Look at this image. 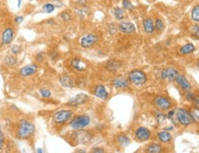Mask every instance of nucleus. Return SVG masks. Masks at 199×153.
<instances>
[{
    "mask_svg": "<svg viewBox=\"0 0 199 153\" xmlns=\"http://www.w3.org/2000/svg\"><path fill=\"white\" fill-rule=\"evenodd\" d=\"M35 132V126L33 123L22 119L18 123L17 129V137L21 139H26L30 138Z\"/></svg>",
    "mask_w": 199,
    "mask_h": 153,
    "instance_id": "obj_1",
    "label": "nucleus"
},
{
    "mask_svg": "<svg viewBox=\"0 0 199 153\" xmlns=\"http://www.w3.org/2000/svg\"><path fill=\"white\" fill-rule=\"evenodd\" d=\"M129 82L134 85V86H140L146 83L147 81V76L146 74L140 71V70H134L129 72Z\"/></svg>",
    "mask_w": 199,
    "mask_h": 153,
    "instance_id": "obj_2",
    "label": "nucleus"
},
{
    "mask_svg": "<svg viewBox=\"0 0 199 153\" xmlns=\"http://www.w3.org/2000/svg\"><path fill=\"white\" fill-rule=\"evenodd\" d=\"M73 117V111L70 110H60L53 115V122L57 125H62L69 121Z\"/></svg>",
    "mask_w": 199,
    "mask_h": 153,
    "instance_id": "obj_3",
    "label": "nucleus"
},
{
    "mask_svg": "<svg viewBox=\"0 0 199 153\" xmlns=\"http://www.w3.org/2000/svg\"><path fill=\"white\" fill-rule=\"evenodd\" d=\"M90 123V118L86 115H82V116H78L76 118H74L71 123H70V127L73 129H81L84 128L86 127H87Z\"/></svg>",
    "mask_w": 199,
    "mask_h": 153,
    "instance_id": "obj_4",
    "label": "nucleus"
},
{
    "mask_svg": "<svg viewBox=\"0 0 199 153\" xmlns=\"http://www.w3.org/2000/svg\"><path fill=\"white\" fill-rule=\"evenodd\" d=\"M176 117L178 121L184 127H188L193 123V119L190 116L189 112L184 108H178L176 110Z\"/></svg>",
    "mask_w": 199,
    "mask_h": 153,
    "instance_id": "obj_5",
    "label": "nucleus"
},
{
    "mask_svg": "<svg viewBox=\"0 0 199 153\" xmlns=\"http://www.w3.org/2000/svg\"><path fill=\"white\" fill-rule=\"evenodd\" d=\"M73 137L75 139V141L79 144H86L88 141H90V139L92 138V136L90 135L88 131H86V130H78V129L75 133H73Z\"/></svg>",
    "mask_w": 199,
    "mask_h": 153,
    "instance_id": "obj_6",
    "label": "nucleus"
},
{
    "mask_svg": "<svg viewBox=\"0 0 199 153\" xmlns=\"http://www.w3.org/2000/svg\"><path fill=\"white\" fill-rule=\"evenodd\" d=\"M154 104L155 106L163 111H165V110H169L171 108V102L170 100L167 98V97H164V96H158L155 98L154 100Z\"/></svg>",
    "mask_w": 199,
    "mask_h": 153,
    "instance_id": "obj_7",
    "label": "nucleus"
},
{
    "mask_svg": "<svg viewBox=\"0 0 199 153\" xmlns=\"http://www.w3.org/2000/svg\"><path fill=\"white\" fill-rule=\"evenodd\" d=\"M38 69H39L38 65H36L34 63L28 64L19 70V75H20L21 77H29V76L35 74L37 72Z\"/></svg>",
    "mask_w": 199,
    "mask_h": 153,
    "instance_id": "obj_8",
    "label": "nucleus"
},
{
    "mask_svg": "<svg viewBox=\"0 0 199 153\" xmlns=\"http://www.w3.org/2000/svg\"><path fill=\"white\" fill-rule=\"evenodd\" d=\"M96 41H97V37L94 34L88 33V34L83 36L80 43L83 48H89V47L93 46L94 44H95Z\"/></svg>",
    "mask_w": 199,
    "mask_h": 153,
    "instance_id": "obj_9",
    "label": "nucleus"
},
{
    "mask_svg": "<svg viewBox=\"0 0 199 153\" xmlns=\"http://www.w3.org/2000/svg\"><path fill=\"white\" fill-rule=\"evenodd\" d=\"M87 99H88V97L86 94L78 93L70 99V101L68 102V105L71 106H77L79 105H82V104L86 103L87 101Z\"/></svg>",
    "mask_w": 199,
    "mask_h": 153,
    "instance_id": "obj_10",
    "label": "nucleus"
},
{
    "mask_svg": "<svg viewBox=\"0 0 199 153\" xmlns=\"http://www.w3.org/2000/svg\"><path fill=\"white\" fill-rule=\"evenodd\" d=\"M177 71L173 67H168L162 72V78L163 80H169L170 82L175 81L177 76Z\"/></svg>",
    "mask_w": 199,
    "mask_h": 153,
    "instance_id": "obj_11",
    "label": "nucleus"
},
{
    "mask_svg": "<svg viewBox=\"0 0 199 153\" xmlns=\"http://www.w3.org/2000/svg\"><path fill=\"white\" fill-rule=\"evenodd\" d=\"M14 39V29L12 28H7L1 37V42L3 45H8L11 43V41Z\"/></svg>",
    "mask_w": 199,
    "mask_h": 153,
    "instance_id": "obj_12",
    "label": "nucleus"
},
{
    "mask_svg": "<svg viewBox=\"0 0 199 153\" xmlns=\"http://www.w3.org/2000/svg\"><path fill=\"white\" fill-rule=\"evenodd\" d=\"M136 137L140 141H146L151 137V131L146 127H141L136 131Z\"/></svg>",
    "mask_w": 199,
    "mask_h": 153,
    "instance_id": "obj_13",
    "label": "nucleus"
},
{
    "mask_svg": "<svg viewBox=\"0 0 199 153\" xmlns=\"http://www.w3.org/2000/svg\"><path fill=\"white\" fill-rule=\"evenodd\" d=\"M175 82L181 86V88L183 90H185V92L186 91H189L191 89V84L189 83V81L185 78V76L182 75V74H177L176 78H175Z\"/></svg>",
    "mask_w": 199,
    "mask_h": 153,
    "instance_id": "obj_14",
    "label": "nucleus"
},
{
    "mask_svg": "<svg viewBox=\"0 0 199 153\" xmlns=\"http://www.w3.org/2000/svg\"><path fill=\"white\" fill-rule=\"evenodd\" d=\"M94 93L95 96H97L98 98H101L102 100H107L108 97V93L103 85H97L95 88Z\"/></svg>",
    "mask_w": 199,
    "mask_h": 153,
    "instance_id": "obj_15",
    "label": "nucleus"
},
{
    "mask_svg": "<svg viewBox=\"0 0 199 153\" xmlns=\"http://www.w3.org/2000/svg\"><path fill=\"white\" fill-rule=\"evenodd\" d=\"M118 29L123 33H132L135 31V27L130 22H121L118 25Z\"/></svg>",
    "mask_w": 199,
    "mask_h": 153,
    "instance_id": "obj_16",
    "label": "nucleus"
},
{
    "mask_svg": "<svg viewBox=\"0 0 199 153\" xmlns=\"http://www.w3.org/2000/svg\"><path fill=\"white\" fill-rule=\"evenodd\" d=\"M60 83L64 87H73L74 84L73 80L68 75H62L60 77Z\"/></svg>",
    "mask_w": 199,
    "mask_h": 153,
    "instance_id": "obj_17",
    "label": "nucleus"
},
{
    "mask_svg": "<svg viewBox=\"0 0 199 153\" xmlns=\"http://www.w3.org/2000/svg\"><path fill=\"white\" fill-rule=\"evenodd\" d=\"M114 85L116 88L117 89H124L127 88L129 85V82L128 80H126L125 78L122 77H119V78H116L114 80Z\"/></svg>",
    "mask_w": 199,
    "mask_h": 153,
    "instance_id": "obj_18",
    "label": "nucleus"
},
{
    "mask_svg": "<svg viewBox=\"0 0 199 153\" xmlns=\"http://www.w3.org/2000/svg\"><path fill=\"white\" fill-rule=\"evenodd\" d=\"M143 27H144V30L146 33L150 34V33H152L153 30H154V25H153V22L151 20V18L150 17H147L143 20Z\"/></svg>",
    "mask_w": 199,
    "mask_h": 153,
    "instance_id": "obj_19",
    "label": "nucleus"
},
{
    "mask_svg": "<svg viewBox=\"0 0 199 153\" xmlns=\"http://www.w3.org/2000/svg\"><path fill=\"white\" fill-rule=\"evenodd\" d=\"M71 65L73 66V69H75L76 71H79V72H83L86 69V64L79 59H73L71 62Z\"/></svg>",
    "mask_w": 199,
    "mask_h": 153,
    "instance_id": "obj_20",
    "label": "nucleus"
},
{
    "mask_svg": "<svg viewBox=\"0 0 199 153\" xmlns=\"http://www.w3.org/2000/svg\"><path fill=\"white\" fill-rule=\"evenodd\" d=\"M157 137L162 142L166 143V142H169L172 139V134L167 132V131H162V132H159L157 134Z\"/></svg>",
    "mask_w": 199,
    "mask_h": 153,
    "instance_id": "obj_21",
    "label": "nucleus"
},
{
    "mask_svg": "<svg viewBox=\"0 0 199 153\" xmlns=\"http://www.w3.org/2000/svg\"><path fill=\"white\" fill-rule=\"evenodd\" d=\"M194 50H195L194 45L192 44V43H188V44L181 47L180 50H179V52H180L181 54H185H185H189V53L194 51Z\"/></svg>",
    "mask_w": 199,
    "mask_h": 153,
    "instance_id": "obj_22",
    "label": "nucleus"
},
{
    "mask_svg": "<svg viewBox=\"0 0 199 153\" xmlns=\"http://www.w3.org/2000/svg\"><path fill=\"white\" fill-rule=\"evenodd\" d=\"M162 151V147L158 144H151V146L148 147V148L146 149V152L148 153H159Z\"/></svg>",
    "mask_w": 199,
    "mask_h": 153,
    "instance_id": "obj_23",
    "label": "nucleus"
},
{
    "mask_svg": "<svg viewBox=\"0 0 199 153\" xmlns=\"http://www.w3.org/2000/svg\"><path fill=\"white\" fill-rule=\"evenodd\" d=\"M117 142L122 146H128L130 143L129 139L125 135H120L117 138Z\"/></svg>",
    "mask_w": 199,
    "mask_h": 153,
    "instance_id": "obj_24",
    "label": "nucleus"
},
{
    "mask_svg": "<svg viewBox=\"0 0 199 153\" xmlns=\"http://www.w3.org/2000/svg\"><path fill=\"white\" fill-rule=\"evenodd\" d=\"M114 15L117 20H122V18L125 17V12L120 8H116L114 9Z\"/></svg>",
    "mask_w": 199,
    "mask_h": 153,
    "instance_id": "obj_25",
    "label": "nucleus"
},
{
    "mask_svg": "<svg viewBox=\"0 0 199 153\" xmlns=\"http://www.w3.org/2000/svg\"><path fill=\"white\" fill-rule=\"evenodd\" d=\"M153 25H154V29H156L158 31H163L164 29V23L163 22L161 18H157Z\"/></svg>",
    "mask_w": 199,
    "mask_h": 153,
    "instance_id": "obj_26",
    "label": "nucleus"
},
{
    "mask_svg": "<svg viewBox=\"0 0 199 153\" xmlns=\"http://www.w3.org/2000/svg\"><path fill=\"white\" fill-rule=\"evenodd\" d=\"M192 20L196 22H198L199 20V6L198 5L195 6L192 11Z\"/></svg>",
    "mask_w": 199,
    "mask_h": 153,
    "instance_id": "obj_27",
    "label": "nucleus"
},
{
    "mask_svg": "<svg viewBox=\"0 0 199 153\" xmlns=\"http://www.w3.org/2000/svg\"><path fill=\"white\" fill-rule=\"evenodd\" d=\"M16 63H17V59L15 58L14 56H12V55L8 56L7 58H6V60H5V63L8 64V65H9V66H13V65H15Z\"/></svg>",
    "mask_w": 199,
    "mask_h": 153,
    "instance_id": "obj_28",
    "label": "nucleus"
},
{
    "mask_svg": "<svg viewBox=\"0 0 199 153\" xmlns=\"http://www.w3.org/2000/svg\"><path fill=\"white\" fill-rule=\"evenodd\" d=\"M55 9V7L53 4H51V3H48V4H45L42 8V10L46 13H51L53 12V10Z\"/></svg>",
    "mask_w": 199,
    "mask_h": 153,
    "instance_id": "obj_29",
    "label": "nucleus"
},
{
    "mask_svg": "<svg viewBox=\"0 0 199 153\" xmlns=\"http://www.w3.org/2000/svg\"><path fill=\"white\" fill-rule=\"evenodd\" d=\"M39 93H41V95H42V97H44V98H48V97H50L51 95V91L49 89H47V88L39 89Z\"/></svg>",
    "mask_w": 199,
    "mask_h": 153,
    "instance_id": "obj_30",
    "label": "nucleus"
},
{
    "mask_svg": "<svg viewBox=\"0 0 199 153\" xmlns=\"http://www.w3.org/2000/svg\"><path fill=\"white\" fill-rule=\"evenodd\" d=\"M189 114H190V116H191V118H192L193 121H195V123H197V122H198V120H199L198 108H196L195 110H193V111H192V112H190Z\"/></svg>",
    "mask_w": 199,
    "mask_h": 153,
    "instance_id": "obj_31",
    "label": "nucleus"
},
{
    "mask_svg": "<svg viewBox=\"0 0 199 153\" xmlns=\"http://www.w3.org/2000/svg\"><path fill=\"white\" fill-rule=\"evenodd\" d=\"M122 5H123V8H126V9H132L133 8V6L131 4V2L129 0H123L122 1Z\"/></svg>",
    "mask_w": 199,
    "mask_h": 153,
    "instance_id": "obj_32",
    "label": "nucleus"
},
{
    "mask_svg": "<svg viewBox=\"0 0 199 153\" xmlns=\"http://www.w3.org/2000/svg\"><path fill=\"white\" fill-rule=\"evenodd\" d=\"M4 144H5V137H4L2 130L0 129V149H3Z\"/></svg>",
    "mask_w": 199,
    "mask_h": 153,
    "instance_id": "obj_33",
    "label": "nucleus"
},
{
    "mask_svg": "<svg viewBox=\"0 0 199 153\" xmlns=\"http://www.w3.org/2000/svg\"><path fill=\"white\" fill-rule=\"evenodd\" d=\"M60 17H61V18L64 20V21H68L71 20V16L67 13V12H64L62 13L61 15H60Z\"/></svg>",
    "mask_w": 199,
    "mask_h": 153,
    "instance_id": "obj_34",
    "label": "nucleus"
},
{
    "mask_svg": "<svg viewBox=\"0 0 199 153\" xmlns=\"http://www.w3.org/2000/svg\"><path fill=\"white\" fill-rule=\"evenodd\" d=\"M166 118V115H164V114H162V113H160V114H157V120H158V122H163L164 119Z\"/></svg>",
    "mask_w": 199,
    "mask_h": 153,
    "instance_id": "obj_35",
    "label": "nucleus"
},
{
    "mask_svg": "<svg viewBox=\"0 0 199 153\" xmlns=\"http://www.w3.org/2000/svg\"><path fill=\"white\" fill-rule=\"evenodd\" d=\"M11 51H12V53H13V54L17 55V54H18V53H19V51H20V47H18V46L15 45V46H13V47H12Z\"/></svg>",
    "mask_w": 199,
    "mask_h": 153,
    "instance_id": "obj_36",
    "label": "nucleus"
},
{
    "mask_svg": "<svg viewBox=\"0 0 199 153\" xmlns=\"http://www.w3.org/2000/svg\"><path fill=\"white\" fill-rule=\"evenodd\" d=\"M186 98H187V100H189V101H192V100H194V94L193 93H191V92H189V91H186Z\"/></svg>",
    "mask_w": 199,
    "mask_h": 153,
    "instance_id": "obj_37",
    "label": "nucleus"
},
{
    "mask_svg": "<svg viewBox=\"0 0 199 153\" xmlns=\"http://www.w3.org/2000/svg\"><path fill=\"white\" fill-rule=\"evenodd\" d=\"M43 58H44V53L43 52H39L36 56V59H37L38 62H42L43 60Z\"/></svg>",
    "mask_w": 199,
    "mask_h": 153,
    "instance_id": "obj_38",
    "label": "nucleus"
},
{
    "mask_svg": "<svg viewBox=\"0 0 199 153\" xmlns=\"http://www.w3.org/2000/svg\"><path fill=\"white\" fill-rule=\"evenodd\" d=\"M91 152H93V153H104L105 150L101 148H95L91 150Z\"/></svg>",
    "mask_w": 199,
    "mask_h": 153,
    "instance_id": "obj_39",
    "label": "nucleus"
},
{
    "mask_svg": "<svg viewBox=\"0 0 199 153\" xmlns=\"http://www.w3.org/2000/svg\"><path fill=\"white\" fill-rule=\"evenodd\" d=\"M23 20H24V17H21V16H18V17H15V22L17 23V24L21 23Z\"/></svg>",
    "mask_w": 199,
    "mask_h": 153,
    "instance_id": "obj_40",
    "label": "nucleus"
},
{
    "mask_svg": "<svg viewBox=\"0 0 199 153\" xmlns=\"http://www.w3.org/2000/svg\"><path fill=\"white\" fill-rule=\"evenodd\" d=\"M174 114H175L174 111H170L169 114H168V118H173V116H174Z\"/></svg>",
    "mask_w": 199,
    "mask_h": 153,
    "instance_id": "obj_41",
    "label": "nucleus"
},
{
    "mask_svg": "<svg viewBox=\"0 0 199 153\" xmlns=\"http://www.w3.org/2000/svg\"><path fill=\"white\" fill-rule=\"evenodd\" d=\"M194 101H195V106H196V108H198V106H199V101H198V96H196L195 97V99H194Z\"/></svg>",
    "mask_w": 199,
    "mask_h": 153,
    "instance_id": "obj_42",
    "label": "nucleus"
},
{
    "mask_svg": "<svg viewBox=\"0 0 199 153\" xmlns=\"http://www.w3.org/2000/svg\"><path fill=\"white\" fill-rule=\"evenodd\" d=\"M20 5H21V0H17V7L19 8Z\"/></svg>",
    "mask_w": 199,
    "mask_h": 153,
    "instance_id": "obj_43",
    "label": "nucleus"
},
{
    "mask_svg": "<svg viewBox=\"0 0 199 153\" xmlns=\"http://www.w3.org/2000/svg\"><path fill=\"white\" fill-rule=\"evenodd\" d=\"M37 152H39V153H42V152H43V151H42V148H38V149H37Z\"/></svg>",
    "mask_w": 199,
    "mask_h": 153,
    "instance_id": "obj_44",
    "label": "nucleus"
}]
</instances>
